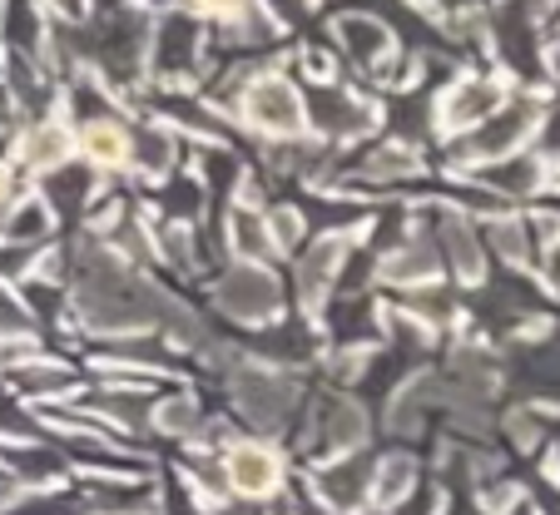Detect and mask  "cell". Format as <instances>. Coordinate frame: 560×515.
Wrapping results in <instances>:
<instances>
[{"instance_id":"cell-18","label":"cell","mask_w":560,"mask_h":515,"mask_svg":"<svg viewBox=\"0 0 560 515\" xmlns=\"http://www.w3.org/2000/svg\"><path fill=\"white\" fill-rule=\"evenodd\" d=\"M0 199H5V174H0Z\"/></svg>"},{"instance_id":"cell-9","label":"cell","mask_w":560,"mask_h":515,"mask_svg":"<svg viewBox=\"0 0 560 515\" xmlns=\"http://www.w3.org/2000/svg\"><path fill=\"white\" fill-rule=\"evenodd\" d=\"M427 273H432V253H402V258H392L387 264V278H402V283L427 278Z\"/></svg>"},{"instance_id":"cell-5","label":"cell","mask_w":560,"mask_h":515,"mask_svg":"<svg viewBox=\"0 0 560 515\" xmlns=\"http://www.w3.org/2000/svg\"><path fill=\"white\" fill-rule=\"evenodd\" d=\"M244 401L258 421H273V417H283V407H288V387H278V382H248Z\"/></svg>"},{"instance_id":"cell-16","label":"cell","mask_w":560,"mask_h":515,"mask_svg":"<svg viewBox=\"0 0 560 515\" xmlns=\"http://www.w3.org/2000/svg\"><path fill=\"white\" fill-rule=\"evenodd\" d=\"M55 5H60L65 15H80V5H85V0H55Z\"/></svg>"},{"instance_id":"cell-17","label":"cell","mask_w":560,"mask_h":515,"mask_svg":"<svg viewBox=\"0 0 560 515\" xmlns=\"http://www.w3.org/2000/svg\"><path fill=\"white\" fill-rule=\"evenodd\" d=\"M203 5H219V11H229V5H244V0H203Z\"/></svg>"},{"instance_id":"cell-8","label":"cell","mask_w":560,"mask_h":515,"mask_svg":"<svg viewBox=\"0 0 560 515\" xmlns=\"http://www.w3.org/2000/svg\"><path fill=\"white\" fill-rule=\"evenodd\" d=\"M60 159H65V134L60 129H45V134L31 139V164L35 168H50V164H60Z\"/></svg>"},{"instance_id":"cell-15","label":"cell","mask_w":560,"mask_h":515,"mask_svg":"<svg viewBox=\"0 0 560 515\" xmlns=\"http://www.w3.org/2000/svg\"><path fill=\"white\" fill-rule=\"evenodd\" d=\"M0 332H25V313H15L11 297H0Z\"/></svg>"},{"instance_id":"cell-7","label":"cell","mask_w":560,"mask_h":515,"mask_svg":"<svg viewBox=\"0 0 560 515\" xmlns=\"http://www.w3.org/2000/svg\"><path fill=\"white\" fill-rule=\"evenodd\" d=\"M342 258V243H323V248L307 258V268H303V293L307 297H317L323 288H328V278H332V264Z\"/></svg>"},{"instance_id":"cell-3","label":"cell","mask_w":560,"mask_h":515,"mask_svg":"<svg viewBox=\"0 0 560 515\" xmlns=\"http://www.w3.org/2000/svg\"><path fill=\"white\" fill-rule=\"evenodd\" d=\"M223 303L244 317H264L268 307H273V283H268V273H258V268H238V273L223 283Z\"/></svg>"},{"instance_id":"cell-4","label":"cell","mask_w":560,"mask_h":515,"mask_svg":"<svg viewBox=\"0 0 560 515\" xmlns=\"http://www.w3.org/2000/svg\"><path fill=\"white\" fill-rule=\"evenodd\" d=\"M491 105H497V84H462L452 100H446V125L462 129V125H476L487 119Z\"/></svg>"},{"instance_id":"cell-6","label":"cell","mask_w":560,"mask_h":515,"mask_svg":"<svg viewBox=\"0 0 560 515\" xmlns=\"http://www.w3.org/2000/svg\"><path fill=\"white\" fill-rule=\"evenodd\" d=\"M85 149L100 159V164H119V159H129V139L119 134L115 125H90L85 129Z\"/></svg>"},{"instance_id":"cell-14","label":"cell","mask_w":560,"mask_h":515,"mask_svg":"<svg viewBox=\"0 0 560 515\" xmlns=\"http://www.w3.org/2000/svg\"><path fill=\"white\" fill-rule=\"evenodd\" d=\"M372 31H377V25H358V21H352L348 25V45H352V50H382V35H372Z\"/></svg>"},{"instance_id":"cell-12","label":"cell","mask_w":560,"mask_h":515,"mask_svg":"<svg viewBox=\"0 0 560 515\" xmlns=\"http://www.w3.org/2000/svg\"><path fill=\"white\" fill-rule=\"evenodd\" d=\"M233 238H238V243H244V248H264V233H258V219H248V213H244V219H233Z\"/></svg>"},{"instance_id":"cell-11","label":"cell","mask_w":560,"mask_h":515,"mask_svg":"<svg viewBox=\"0 0 560 515\" xmlns=\"http://www.w3.org/2000/svg\"><path fill=\"white\" fill-rule=\"evenodd\" d=\"M11 233H15V238H31V233H45V209H40V203H31L25 213H15Z\"/></svg>"},{"instance_id":"cell-10","label":"cell","mask_w":560,"mask_h":515,"mask_svg":"<svg viewBox=\"0 0 560 515\" xmlns=\"http://www.w3.org/2000/svg\"><path fill=\"white\" fill-rule=\"evenodd\" d=\"M407 481H412V466H407V461H392V466H387V476H382V501L402 495V491H407Z\"/></svg>"},{"instance_id":"cell-13","label":"cell","mask_w":560,"mask_h":515,"mask_svg":"<svg viewBox=\"0 0 560 515\" xmlns=\"http://www.w3.org/2000/svg\"><path fill=\"white\" fill-rule=\"evenodd\" d=\"M159 421H164L170 432H189V426H194V407H189V401H174V407H164V417H159Z\"/></svg>"},{"instance_id":"cell-1","label":"cell","mask_w":560,"mask_h":515,"mask_svg":"<svg viewBox=\"0 0 560 515\" xmlns=\"http://www.w3.org/2000/svg\"><path fill=\"white\" fill-rule=\"evenodd\" d=\"M244 115L254 119L258 129H268V134H298V129H303V105H298L293 84L273 80V74L258 80V84H248Z\"/></svg>"},{"instance_id":"cell-2","label":"cell","mask_w":560,"mask_h":515,"mask_svg":"<svg viewBox=\"0 0 560 515\" xmlns=\"http://www.w3.org/2000/svg\"><path fill=\"white\" fill-rule=\"evenodd\" d=\"M229 481L244 495H268L278 485V456L264 446H238L229 456Z\"/></svg>"}]
</instances>
